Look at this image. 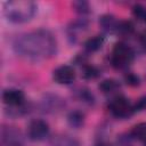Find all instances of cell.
I'll return each mask as SVG.
<instances>
[{
	"instance_id": "cell-1",
	"label": "cell",
	"mask_w": 146,
	"mask_h": 146,
	"mask_svg": "<svg viewBox=\"0 0 146 146\" xmlns=\"http://www.w3.org/2000/svg\"><path fill=\"white\" fill-rule=\"evenodd\" d=\"M14 49L29 60H43L56 54L57 42L49 31L39 29L17 36L14 41Z\"/></svg>"
},
{
	"instance_id": "cell-2",
	"label": "cell",
	"mask_w": 146,
	"mask_h": 146,
	"mask_svg": "<svg viewBox=\"0 0 146 146\" xmlns=\"http://www.w3.org/2000/svg\"><path fill=\"white\" fill-rule=\"evenodd\" d=\"M36 6L30 0H10L3 5V14L6 18L15 24L29 22L35 14Z\"/></svg>"
},
{
	"instance_id": "cell-3",
	"label": "cell",
	"mask_w": 146,
	"mask_h": 146,
	"mask_svg": "<svg viewBox=\"0 0 146 146\" xmlns=\"http://www.w3.org/2000/svg\"><path fill=\"white\" fill-rule=\"evenodd\" d=\"M133 57H135V51L130 46H128L124 42H117L113 47L110 60L114 68L123 70L132 63Z\"/></svg>"
},
{
	"instance_id": "cell-4",
	"label": "cell",
	"mask_w": 146,
	"mask_h": 146,
	"mask_svg": "<svg viewBox=\"0 0 146 146\" xmlns=\"http://www.w3.org/2000/svg\"><path fill=\"white\" fill-rule=\"evenodd\" d=\"M108 110L117 119H127L135 112L133 105L123 96H116L108 103Z\"/></svg>"
},
{
	"instance_id": "cell-5",
	"label": "cell",
	"mask_w": 146,
	"mask_h": 146,
	"mask_svg": "<svg viewBox=\"0 0 146 146\" xmlns=\"http://www.w3.org/2000/svg\"><path fill=\"white\" fill-rule=\"evenodd\" d=\"M49 135V125L46 121L41 119L32 120L27 125V136L31 140L40 141L48 137Z\"/></svg>"
},
{
	"instance_id": "cell-6",
	"label": "cell",
	"mask_w": 146,
	"mask_h": 146,
	"mask_svg": "<svg viewBox=\"0 0 146 146\" xmlns=\"http://www.w3.org/2000/svg\"><path fill=\"white\" fill-rule=\"evenodd\" d=\"M52 79L58 84H70L75 80V71L70 65H62L54 71Z\"/></svg>"
},
{
	"instance_id": "cell-7",
	"label": "cell",
	"mask_w": 146,
	"mask_h": 146,
	"mask_svg": "<svg viewBox=\"0 0 146 146\" xmlns=\"http://www.w3.org/2000/svg\"><path fill=\"white\" fill-rule=\"evenodd\" d=\"M2 100L10 107H22L25 102V95L19 89L10 88L2 92Z\"/></svg>"
},
{
	"instance_id": "cell-8",
	"label": "cell",
	"mask_w": 146,
	"mask_h": 146,
	"mask_svg": "<svg viewBox=\"0 0 146 146\" xmlns=\"http://www.w3.org/2000/svg\"><path fill=\"white\" fill-rule=\"evenodd\" d=\"M104 41H105V38L103 35H99V34L94 35L84 42V48L88 52H95V51L99 50L103 47Z\"/></svg>"
},
{
	"instance_id": "cell-9",
	"label": "cell",
	"mask_w": 146,
	"mask_h": 146,
	"mask_svg": "<svg viewBox=\"0 0 146 146\" xmlns=\"http://www.w3.org/2000/svg\"><path fill=\"white\" fill-rule=\"evenodd\" d=\"M99 24L100 26L107 31V32H113V31H116L117 29V25H119V22L115 19L114 16L112 15H103L100 18H99Z\"/></svg>"
},
{
	"instance_id": "cell-10",
	"label": "cell",
	"mask_w": 146,
	"mask_h": 146,
	"mask_svg": "<svg viewBox=\"0 0 146 146\" xmlns=\"http://www.w3.org/2000/svg\"><path fill=\"white\" fill-rule=\"evenodd\" d=\"M98 88L103 94H112L120 89V83L114 79H106L99 83Z\"/></svg>"
},
{
	"instance_id": "cell-11",
	"label": "cell",
	"mask_w": 146,
	"mask_h": 146,
	"mask_svg": "<svg viewBox=\"0 0 146 146\" xmlns=\"http://www.w3.org/2000/svg\"><path fill=\"white\" fill-rule=\"evenodd\" d=\"M130 136L136 139H146V123H138L130 130Z\"/></svg>"
},
{
	"instance_id": "cell-12",
	"label": "cell",
	"mask_w": 146,
	"mask_h": 146,
	"mask_svg": "<svg viewBox=\"0 0 146 146\" xmlns=\"http://www.w3.org/2000/svg\"><path fill=\"white\" fill-rule=\"evenodd\" d=\"M116 31L122 35H131L135 31V25L130 21H121L119 22Z\"/></svg>"
},
{
	"instance_id": "cell-13",
	"label": "cell",
	"mask_w": 146,
	"mask_h": 146,
	"mask_svg": "<svg viewBox=\"0 0 146 146\" xmlns=\"http://www.w3.org/2000/svg\"><path fill=\"white\" fill-rule=\"evenodd\" d=\"M83 121H84V115L79 111H74L68 114V122L74 128H80L83 124Z\"/></svg>"
},
{
	"instance_id": "cell-14",
	"label": "cell",
	"mask_w": 146,
	"mask_h": 146,
	"mask_svg": "<svg viewBox=\"0 0 146 146\" xmlns=\"http://www.w3.org/2000/svg\"><path fill=\"white\" fill-rule=\"evenodd\" d=\"M99 75V71L97 67L92 65H84L82 68V76L87 80H92L96 79Z\"/></svg>"
},
{
	"instance_id": "cell-15",
	"label": "cell",
	"mask_w": 146,
	"mask_h": 146,
	"mask_svg": "<svg viewBox=\"0 0 146 146\" xmlns=\"http://www.w3.org/2000/svg\"><path fill=\"white\" fill-rule=\"evenodd\" d=\"M52 146H75L74 139H71L66 136H58L55 137L51 141Z\"/></svg>"
},
{
	"instance_id": "cell-16",
	"label": "cell",
	"mask_w": 146,
	"mask_h": 146,
	"mask_svg": "<svg viewBox=\"0 0 146 146\" xmlns=\"http://www.w3.org/2000/svg\"><path fill=\"white\" fill-rule=\"evenodd\" d=\"M132 14L137 19H144L146 21V8L143 5H135L132 7Z\"/></svg>"
},
{
	"instance_id": "cell-17",
	"label": "cell",
	"mask_w": 146,
	"mask_h": 146,
	"mask_svg": "<svg viewBox=\"0 0 146 146\" xmlns=\"http://www.w3.org/2000/svg\"><path fill=\"white\" fill-rule=\"evenodd\" d=\"M73 7L75 8V10L78 13H81V14H87L89 13V3L86 2V1H75L73 2Z\"/></svg>"
},
{
	"instance_id": "cell-18",
	"label": "cell",
	"mask_w": 146,
	"mask_h": 146,
	"mask_svg": "<svg viewBox=\"0 0 146 146\" xmlns=\"http://www.w3.org/2000/svg\"><path fill=\"white\" fill-rule=\"evenodd\" d=\"M124 81L127 82V84L131 86V87H136L139 84V78L133 74V73H128L124 75Z\"/></svg>"
},
{
	"instance_id": "cell-19",
	"label": "cell",
	"mask_w": 146,
	"mask_h": 146,
	"mask_svg": "<svg viewBox=\"0 0 146 146\" xmlns=\"http://www.w3.org/2000/svg\"><path fill=\"white\" fill-rule=\"evenodd\" d=\"M133 110H135V112H136V111H144V110H146V96H145V97H141V98L133 105Z\"/></svg>"
},
{
	"instance_id": "cell-20",
	"label": "cell",
	"mask_w": 146,
	"mask_h": 146,
	"mask_svg": "<svg viewBox=\"0 0 146 146\" xmlns=\"http://www.w3.org/2000/svg\"><path fill=\"white\" fill-rule=\"evenodd\" d=\"M95 146H112V145H111V144H108V143H105V141H100V143L96 144Z\"/></svg>"
},
{
	"instance_id": "cell-21",
	"label": "cell",
	"mask_w": 146,
	"mask_h": 146,
	"mask_svg": "<svg viewBox=\"0 0 146 146\" xmlns=\"http://www.w3.org/2000/svg\"><path fill=\"white\" fill-rule=\"evenodd\" d=\"M144 146H146V139H144Z\"/></svg>"
}]
</instances>
